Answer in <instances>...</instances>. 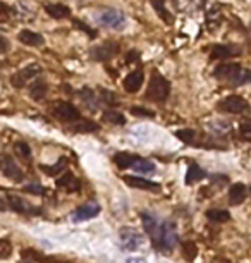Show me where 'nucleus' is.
Here are the masks:
<instances>
[{
	"label": "nucleus",
	"mask_w": 251,
	"mask_h": 263,
	"mask_svg": "<svg viewBox=\"0 0 251 263\" xmlns=\"http://www.w3.org/2000/svg\"><path fill=\"white\" fill-rule=\"evenodd\" d=\"M181 248H183V255L188 262H193L196 258V255H198V248L193 241H184Z\"/></svg>",
	"instance_id": "obj_31"
},
{
	"label": "nucleus",
	"mask_w": 251,
	"mask_h": 263,
	"mask_svg": "<svg viewBox=\"0 0 251 263\" xmlns=\"http://www.w3.org/2000/svg\"><path fill=\"white\" fill-rule=\"evenodd\" d=\"M103 119H105L107 122H110V124H117V126H124V124H126L124 115L119 114V112H115V110H107L105 114H103Z\"/></svg>",
	"instance_id": "obj_32"
},
{
	"label": "nucleus",
	"mask_w": 251,
	"mask_h": 263,
	"mask_svg": "<svg viewBox=\"0 0 251 263\" xmlns=\"http://www.w3.org/2000/svg\"><path fill=\"white\" fill-rule=\"evenodd\" d=\"M22 189H24L26 193H33V195H43V193H45V188L41 184H38V183H31V184L24 186Z\"/></svg>",
	"instance_id": "obj_37"
},
{
	"label": "nucleus",
	"mask_w": 251,
	"mask_h": 263,
	"mask_svg": "<svg viewBox=\"0 0 251 263\" xmlns=\"http://www.w3.org/2000/svg\"><path fill=\"white\" fill-rule=\"evenodd\" d=\"M2 172L7 179L14 181V183H21L24 179V174L10 155H2Z\"/></svg>",
	"instance_id": "obj_10"
},
{
	"label": "nucleus",
	"mask_w": 251,
	"mask_h": 263,
	"mask_svg": "<svg viewBox=\"0 0 251 263\" xmlns=\"http://www.w3.org/2000/svg\"><path fill=\"white\" fill-rule=\"evenodd\" d=\"M72 129L76 131V133H95V131L100 129V126L93 121H88V119H83V121L74 122V126H72Z\"/></svg>",
	"instance_id": "obj_26"
},
{
	"label": "nucleus",
	"mask_w": 251,
	"mask_h": 263,
	"mask_svg": "<svg viewBox=\"0 0 251 263\" xmlns=\"http://www.w3.org/2000/svg\"><path fill=\"white\" fill-rule=\"evenodd\" d=\"M57 186L65 189V191H69V193L79 191V188H81L79 181L76 179V177L72 176L71 172H65L62 177H59V179H57Z\"/></svg>",
	"instance_id": "obj_18"
},
{
	"label": "nucleus",
	"mask_w": 251,
	"mask_h": 263,
	"mask_svg": "<svg viewBox=\"0 0 251 263\" xmlns=\"http://www.w3.org/2000/svg\"><path fill=\"white\" fill-rule=\"evenodd\" d=\"M214 76L220 81H226L234 86H241V84L251 83V71L250 69H243L239 64L234 62H227V64H220L215 67Z\"/></svg>",
	"instance_id": "obj_1"
},
{
	"label": "nucleus",
	"mask_w": 251,
	"mask_h": 263,
	"mask_svg": "<svg viewBox=\"0 0 251 263\" xmlns=\"http://www.w3.org/2000/svg\"><path fill=\"white\" fill-rule=\"evenodd\" d=\"M138 155H133V153H127V152H119L114 155V162L119 169H127V167H133L134 162L138 160Z\"/></svg>",
	"instance_id": "obj_19"
},
{
	"label": "nucleus",
	"mask_w": 251,
	"mask_h": 263,
	"mask_svg": "<svg viewBox=\"0 0 251 263\" xmlns=\"http://www.w3.org/2000/svg\"><path fill=\"white\" fill-rule=\"evenodd\" d=\"M177 246V231L176 226L171 220H165L160 227V238H158V243L155 248L162 251H172L174 248Z\"/></svg>",
	"instance_id": "obj_4"
},
{
	"label": "nucleus",
	"mask_w": 251,
	"mask_h": 263,
	"mask_svg": "<svg viewBox=\"0 0 251 263\" xmlns=\"http://www.w3.org/2000/svg\"><path fill=\"white\" fill-rule=\"evenodd\" d=\"M122 181L131 186V188H138V189H145V191H160V184L158 183H152L148 179H143V177L138 176H122Z\"/></svg>",
	"instance_id": "obj_14"
},
{
	"label": "nucleus",
	"mask_w": 251,
	"mask_h": 263,
	"mask_svg": "<svg viewBox=\"0 0 251 263\" xmlns=\"http://www.w3.org/2000/svg\"><path fill=\"white\" fill-rule=\"evenodd\" d=\"M250 29H251V26H250Z\"/></svg>",
	"instance_id": "obj_45"
},
{
	"label": "nucleus",
	"mask_w": 251,
	"mask_h": 263,
	"mask_svg": "<svg viewBox=\"0 0 251 263\" xmlns=\"http://www.w3.org/2000/svg\"><path fill=\"white\" fill-rule=\"evenodd\" d=\"M176 138L183 139L186 145L193 146L196 145V131L195 129H179L176 131Z\"/></svg>",
	"instance_id": "obj_29"
},
{
	"label": "nucleus",
	"mask_w": 251,
	"mask_h": 263,
	"mask_svg": "<svg viewBox=\"0 0 251 263\" xmlns=\"http://www.w3.org/2000/svg\"><path fill=\"white\" fill-rule=\"evenodd\" d=\"M10 253H12V245H10L9 239H2L0 241V258L2 260H7V258L10 257Z\"/></svg>",
	"instance_id": "obj_34"
},
{
	"label": "nucleus",
	"mask_w": 251,
	"mask_h": 263,
	"mask_svg": "<svg viewBox=\"0 0 251 263\" xmlns=\"http://www.w3.org/2000/svg\"><path fill=\"white\" fill-rule=\"evenodd\" d=\"M150 3H152V7L155 9V12L160 15V19L165 22V24H172L174 17H172V14L167 10V7H165V0H150Z\"/></svg>",
	"instance_id": "obj_21"
},
{
	"label": "nucleus",
	"mask_w": 251,
	"mask_h": 263,
	"mask_svg": "<svg viewBox=\"0 0 251 263\" xmlns=\"http://www.w3.org/2000/svg\"><path fill=\"white\" fill-rule=\"evenodd\" d=\"M136 60H140V53L134 52V50H131V52L127 53V62H129V64H134Z\"/></svg>",
	"instance_id": "obj_41"
},
{
	"label": "nucleus",
	"mask_w": 251,
	"mask_h": 263,
	"mask_svg": "<svg viewBox=\"0 0 251 263\" xmlns=\"http://www.w3.org/2000/svg\"><path fill=\"white\" fill-rule=\"evenodd\" d=\"M241 134L245 138H251V121H245L241 122Z\"/></svg>",
	"instance_id": "obj_39"
},
{
	"label": "nucleus",
	"mask_w": 251,
	"mask_h": 263,
	"mask_svg": "<svg viewBox=\"0 0 251 263\" xmlns=\"http://www.w3.org/2000/svg\"><path fill=\"white\" fill-rule=\"evenodd\" d=\"M47 91H48V86L43 79H36L31 86H29V95H31V98L34 100H41L47 95Z\"/></svg>",
	"instance_id": "obj_25"
},
{
	"label": "nucleus",
	"mask_w": 251,
	"mask_h": 263,
	"mask_svg": "<svg viewBox=\"0 0 251 263\" xmlns=\"http://www.w3.org/2000/svg\"><path fill=\"white\" fill-rule=\"evenodd\" d=\"M19 41L28 46H40L45 43L43 36H41L40 33H34L31 29H22L21 33H19Z\"/></svg>",
	"instance_id": "obj_17"
},
{
	"label": "nucleus",
	"mask_w": 251,
	"mask_h": 263,
	"mask_svg": "<svg viewBox=\"0 0 251 263\" xmlns=\"http://www.w3.org/2000/svg\"><path fill=\"white\" fill-rule=\"evenodd\" d=\"M79 96H81V100L84 102V105L90 108V110H95V108H98L100 98H96V93L91 90V88H86V86H84L83 90L79 91Z\"/></svg>",
	"instance_id": "obj_23"
},
{
	"label": "nucleus",
	"mask_w": 251,
	"mask_h": 263,
	"mask_svg": "<svg viewBox=\"0 0 251 263\" xmlns=\"http://www.w3.org/2000/svg\"><path fill=\"white\" fill-rule=\"evenodd\" d=\"M248 189L243 183H234L229 189V203L231 205H241L246 200Z\"/></svg>",
	"instance_id": "obj_16"
},
{
	"label": "nucleus",
	"mask_w": 251,
	"mask_h": 263,
	"mask_svg": "<svg viewBox=\"0 0 251 263\" xmlns=\"http://www.w3.org/2000/svg\"><path fill=\"white\" fill-rule=\"evenodd\" d=\"M117 53H119V45L115 43V41H103L102 45L91 48L90 57L98 62H107V60L114 59Z\"/></svg>",
	"instance_id": "obj_8"
},
{
	"label": "nucleus",
	"mask_w": 251,
	"mask_h": 263,
	"mask_svg": "<svg viewBox=\"0 0 251 263\" xmlns=\"http://www.w3.org/2000/svg\"><path fill=\"white\" fill-rule=\"evenodd\" d=\"M217 108L220 112H226V114H245V112H250L248 102L239 95H231L227 98H224L217 105Z\"/></svg>",
	"instance_id": "obj_6"
},
{
	"label": "nucleus",
	"mask_w": 251,
	"mask_h": 263,
	"mask_svg": "<svg viewBox=\"0 0 251 263\" xmlns=\"http://www.w3.org/2000/svg\"><path fill=\"white\" fill-rule=\"evenodd\" d=\"M7 201H9V207L12 208L14 212H19V214H28V210H31V205L28 201H24L22 198H19L16 195L7 196Z\"/></svg>",
	"instance_id": "obj_24"
},
{
	"label": "nucleus",
	"mask_w": 251,
	"mask_h": 263,
	"mask_svg": "<svg viewBox=\"0 0 251 263\" xmlns=\"http://www.w3.org/2000/svg\"><path fill=\"white\" fill-rule=\"evenodd\" d=\"M126 263H148V262H146L145 258H141V257H133V258H127Z\"/></svg>",
	"instance_id": "obj_42"
},
{
	"label": "nucleus",
	"mask_w": 251,
	"mask_h": 263,
	"mask_svg": "<svg viewBox=\"0 0 251 263\" xmlns=\"http://www.w3.org/2000/svg\"><path fill=\"white\" fill-rule=\"evenodd\" d=\"M131 114L136 115V117H148V119H153L155 114L148 108H143V107H131Z\"/></svg>",
	"instance_id": "obj_36"
},
{
	"label": "nucleus",
	"mask_w": 251,
	"mask_h": 263,
	"mask_svg": "<svg viewBox=\"0 0 251 263\" xmlns=\"http://www.w3.org/2000/svg\"><path fill=\"white\" fill-rule=\"evenodd\" d=\"M205 177H207V172H205L198 164H191L186 172V184L198 183V181H203Z\"/></svg>",
	"instance_id": "obj_22"
},
{
	"label": "nucleus",
	"mask_w": 251,
	"mask_h": 263,
	"mask_svg": "<svg viewBox=\"0 0 251 263\" xmlns=\"http://www.w3.org/2000/svg\"><path fill=\"white\" fill-rule=\"evenodd\" d=\"M96 22L110 29H121L126 26V15L117 9H102L95 15Z\"/></svg>",
	"instance_id": "obj_3"
},
{
	"label": "nucleus",
	"mask_w": 251,
	"mask_h": 263,
	"mask_svg": "<svg viewBox=\"0 0 251 263\" xmlns=\"http://www.w3.org/2000/svg\"><path fill=\"white\" fill-rule=\"evenodd\" d=\"M14 152H16L19 157L24 158V160H31V148L28 146V143L24 141H17L16 145H14Z\"/></svg>",
	"instance_id": "obj_33"
},
{
	"label": "nucleus",
	"mask_w": 251,
	"mask_h": 263,
	"mask_svg": "<svg viewBox=\"0 0 251 263\" xmlns=\"http://www.w3.org/2000/svg\"><path fill=\"white\" fill-rule=\"evenodd\" d=\"M53 115H55L59 121L69 122V124H74L81 119L79 110L69 102H59L57 103V105L53 107Z\"/></svg>",
	"instance_id": "obj_7"
},
{
	"label": "nucleus",
	"mask_w": 251,
	"mask_h": 263,
	"mask_svg": "<svg viewBox=\"0 0 251 263\" xmlns=\"http://www.w3.org/2000/svg\"><path fill=\"white\" fill-rule=\"evenodd\" d=\"M55 263H64V262H55Z\"/></svg>",
	"instance_id": "obj_44"
},
{
	"label": "nucleus",
	"mask_w": 251,
	"mask_h": 263,
	"mask_svg": "<svg viewBox=\"0 0 251 263\" xmlns=\"http://www.w3.org/2000/svg\"><path fill=\"white\" fill-rule=\"evenodd\" d=\"M143 81H145V74H143L141 69H136V71L129 72V74L126 76L124 90L127 93H136L143 86Z\"/></svg>",
	"instance_id": "obj_15"
},
{
	"label": "nucleus",
	"mask_w": 251,
	"mask_h": 263,
	"mask_svg": "<svg viewBox=\"0 0 251 263\" xmlns=\"http://www.w3.org/2000/svg\"><path fill=\"white\" fill-rule=\"evenodd\" d=\"M119 238H121V248L126 251L140 250L143 243H145L141 232H138L136 229H131V227H124V229L119 231Z\"/></svg>",
	"instance_id": "obj_5"
},
{
	"label": "nucleus",
	"mask_w": 251,
	"mask_h": 263,
	"mask_svg": "<svg viewBox=\"0 0 251 263\" xmlns=\"http://www.w3.org/2000/svg\"><path fill=\"white\" fill-rule=\"evenodd\" d=\"M207 219L212 220V222H227L231 219L229 212L227 210H222V208H210L207 210Z\"/></svg>",
	"instance_id": "obj_27"
},
{
	"label": "nucleus",
	"mask_w": 251,
	"mask_h": 263,
	"mask_svg": "<svg viewBox=\"0 0 251 263\" xmlns=\"http://www.w3.org/2000/svg\"><path fill=\"white\" fill-rule=\"evenodd\" d=\"M0 43H2V48H0V50H2V53H5L7 52V45H9V43H7V40H5V36H0Z\"/></svg>",
	"instance_id": "obj_43"
},
{
	"label": "nucleus",
	"mask_w": 251,
	"mask_h": 263,
	"mask_svg": "<svg viewBox=\"0 0 251 263\" xmlns=\"http://www.w3.org/2000/svg\"><path fill=\"white\" fill-rule=\"evenodd\" d=\"M64 164H65V162L62 158V160H60L57 165H52V167H50V165H40V169L43 170L45 174H48V176H55V174L60 172V169H64Z\"/></svg>",
	"instance_id": "obj_35"
},
{
	"label": "nucleus",
	"mask_w": 251,
	"mask_h": 263,
	"mask_svg": "<svg viewBox=\"0 0 251 263\" xmlns=\"http://www.w3.org/2000/svg\"><path fill=\"white\" fill-rule=\"evenodd\" d=\"M100 205L96 201H88V203L81 205L79 208H76L72 212V220L74 222H84V220H90V219H95L96 215L100 214Z\"/></svg>",
	"instance_id": "obj_11"
},
{
	"label": "nucleus",
	"mask_w": 251,
	"mask_h": 263,
	"mask_svg": "<svg viewBox=\"0 0 251 263\" xmlns=\"http://www.w3.org/2000/svg\"><path fill=\"white\" fill-rule=\"evenodd\" d=\"M133 169L136 170V172H140V174H153L157 170L155 164H153V162H150V160H146V158H138V160L134 162Z\"/></svg>",
	"instance_id": "obj_28"
},
{
	"label": "nucleus",
	"mask_w": 251,
	"mask_h": 263,
	"mask_svg": "<svg viewBox=\"0 0 251 263\" xmlns=\"http://www.w3.org/2000/svg\"><path fill=\"white\" fill-rule=\"evenodd\" d=\"M169 95H171V83L162 74L153 72L150 77L148 90H146V98H152L153 102L162 103L169 98Z\"/></svg>",
	"instance_id": "obj_2"
},
{
	"label": "nucleus",
	"mask_w": 251,
	"mask_h": 263,
	"mask_svg": "<svg viewBox=\"0 0 251 263\" xmlns=\"http://www.w3.org/2000/svg\"><path fill=\"white\" fill-rule=\"evenodd\" d=\"M41 72V67L36 64H31L28 65V67L21 69V71H17L16 74L10 77V84H12L14 88H17V90H21V88H24L26 84H28L29 79H33L36 74H40Z\"/></svg>",
	"instance_id": "obj_9"
},
{
	"label": "nucleus",
	"mask_w": 251,
	"mask_h": 263,
	"mask_svg": "<svg viewBox=\"0 0 251 263\" xmlns=\"http://www.w3.org/2000/svg\"><path fill=\"white\" fill-rule=\"evenodd\" d=\"M98 93H100V102H103V103H107V105H110V107H115L117 105V96H115V93H112L109 91L107 88H102L100 86L98 88Z\"/></svg>",
	"instance_id": "obj_30"
},
{
	"label": "nucleus",
	"mask_w": 251,
	"mask_h": 263,
	"mask_svg": "<svg viewBox=\"0 0 251 263\" xmlns=\"http://www.w3.org/2000/svg\"><path fill=\"white\" fill-rule=\"evenodd\" d=\"M141 220H143V227H145L146 234L152 238L153 245H157L158 243V238H160V227L158 226V220L155 215L148 214V212H143L141 214Z\"/></svg>",
	"instance_id": "obj_13"
},
{
	"label": "nucleus",
	"mask_w": 251,
	"mask_h": 263,
	"mask_svg": "<svg viewBox=\"0 0 251 263\" xmlns=\"http://www.w3.org/2000/svg\"><path fill=\"white\" fill-rule=\"evenodd\" d=\"M45 10H47L48 15L55 19H62V17H69L71 15V9L64 3H47L45 5Z\"/></svg>",
	"instance_id": "obj_20"
},
{
	"label": "nucleus",
	"mask_w": 251,
	"mask_h": 263,
	"mask_svg": "<svg viewBox=\"0 0 251 263\" xmlns=\"http://www.w3.org/2000/svg\"><path fill=\"white\" fill-rule=\"evenodd\" d=\"M241 55V46L238 45H214L210 52L212 60L219 59H231V57Z\"/></svg>",
	"instance_id": "obj_12"
},
{
	"label": "nucleus",
	"mask_w": 251,
	"mask_h": 263,
	"mask_svg": "<svg viewBox=\"0 0 251 263\" xmlns=\"http://www.w3.org/2000/svg\"><path fill=\"white\" fill-rule=\"evenodd\" d=\"M74 24L78 26L79 29L86 31V33H88V36H90V38H95V36H96V34H95V31L91 29V28H90V26H88V24H84V22H81V21H78V19H74Z\"/></svg>",
	"instance_id": "obj_38"
},
{
	"label": "nucleus",
	"mask_w": 251,
	"mask_h": 263,
	"mask_svg": "<svg viewBox=\"0 0 251 263\" xmlns=\"http://www.w3.org/2000/svg\"><path fill=\"white\" fill-rule=\"evenodd\" d=\"M0 19L7 21L9 19V9H7V3H0Z\"/></svg>",
	"instance_id": "obj_40"
}]
</instances>
